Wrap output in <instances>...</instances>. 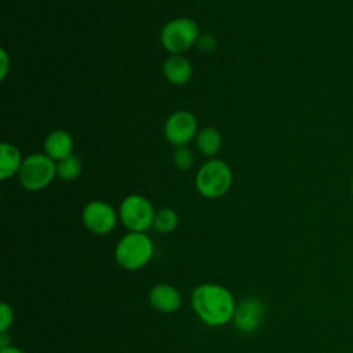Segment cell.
<instances>
[{
  "label": "cell",
  "mask_w": 353,
  "mask_h": 353,
  "mask_svg": "<svg viewBox=\"0 0 353 353\" xmlns=\"http://www.w3.org/2000/svg\"><path fill=\"white\" fill-rule=\"evenodd\" d=\"M154 207L142 194H128L119 207V218L128 232H146L154 222Z\"/></svg>",
  "instance_id": "6"
},
{
  "label": "cell",
  "mask_w": 353,
  "mask_h": 353,
  "mask_svg": "<svg viewBox=\"0 0 353 353\" xmlns=\"http://www.w3.org/2000/svg\"><path fill=\"white\" fill-rule=\"evenodd\" d=\"M57 175V161L46 153H33L25 157L18 172L21 186L28 192H39L47 188Z\"/></svg>",
  "instance_id": "5"
},
{
  "label": "cell",
  "mask_w": 353,
  "mask_h": 353,
  "mask_svg": "<svg viewBox=\"0 0 353 353\" xmlns=\"http://www.w3.org/2000/svg\"><path fill=\"white\" fill-rule=\"evenodd\" d=\"M200 37L197 23L186 17L167 22L160 32V43L171 55H182L190 50Z\"/></svg>",
  "instance_id": "4"
},
{
  "label": "cell",
  "mask_w": 353,
  "mask_h": 353,
  "mask_svg": "<svg viewBox=\"0 0 353 353\" xmlns=\"http://www.w3.org/2000/svg\"><path fill=\"white\" fill-rule=\"evenodd\" d=\"M163 73L171 84L183 85L190 80L193 68L183 55H171L163 65Z\"/></svg>",
  "instance_id": "12"
},
{
  "label": "cell",
  "mask_w": 353,
  "mask_h": 353,
  "mask_svg": "<svg viewBox=\"0 0 353 353\" xmlns=\"http://www.w3.org/2000/svg\"><path fill=\"white\" fill-rule=\"evenodd\" d=\"M179 223V216L172 208H160L156 211L153 226L160 233H171L176 229Z\"/></svg>",
  "instance_id": "16"
},
{
  "label": "cell",
  "mask_w": 353,
  "mask_h": 353,
  "mask_svg": "<svg viewBox=\"0 0 353 353\" xmlns=\"http://www.w3.org/2000/svg\"><path fill=\"white\" fill-rule=\"evenodd\" d=\"M73 138L62 128L51 131L44 139V153L54 161H59L72 154Z\"/></svg>",
  "instance_id": "11"
},
{
  "label": "cell",
  "mask_w": 353,
  "mask_h": 353,
  "mask_svg": "<svg viewBox=\"0 0 353 353\" xmlns=\"http://www.w3.org/2000/svg\"><path fill=\"white\" fill-rule=\"evenodd\" d=\"M119 219V212L103 200L88 201L81 212L84 228L98 236L110 233L116 228Z\"/></svg>",
  "instance_id": "7"
},
{
  "label": "cell",
  "mask_w": 353,
  "mask_h": 353,
  "mask_svg": "<svg viewBox=\"0 0 353 353\" xmlns=\"http://www.w3.org/2000/svg\"><path fill=\"white\" fill-rule=\"evenodd\" d=\"M233 182V172L228 163L219 159L205 161L194 176L196 190L205 199H219L225 196Z\"/></svg>",
  "instance_id": "3"
},
{
  "label": "cell",
  "mask_w": 353,
  "mask_h": 353,
  "mask_svg": "<svg viewBox=\"0 0 353 353\" xmlns=\"http://www.w3.org/2000/svg\"><path fill=\"white\" fill-rule=\"evenodd\" d=\"M14 319L12 307L7 302H3L0 305V332H7L14 324Z\"/></svg>",
  "instance_id": "18"
},
{
  "label": "cell",
  "mask_w": 353,
  "mask_h": 353,
  "mask_svg": "<svg viewBox=\"0 0 353 353\" xmlns=\"http://www.w3.org/2000/svg\"><path fill=\"white\" fill-rule=\"evenodd\" d=\"M197 47L203 51V52H211L215 50L216 47V40L212 34H201L197 40Z\"/></svg>",
  "instance_id": "19"
},
{
  "label": "cell",
  "mask_w": 353,
  "mask_h": 353,
  "mask_svg": "<svg viewBox=\"0 0 353 353\" xmlns=\"http://www.w3.org/2000/svg\"><path fill=\"white\" fill-rule=\"evenodd\" d=\"M81 172V161L77 156L70 154L57 161V176L62 181H74Z\"/></svg>",
  "instance_id": "15"
},
{
  "label": "cell",
  "mask_w": 353,
  "mask_h": 353,
  "mask_svg": "<svg viewBox=\"0 0 353 353\" xmlns=\"http://www.w3.org/2000/svg\"><path fill=\"white\" fill-rule=\"evenodd\" d=\"M8 65H10V62H8V55H7L6 50L1 48V72H0V77H1L3 80L6 79V74H7V72H8Z\"/></svg>",
  "instance_id": "20"
},
{
  "label": "cell",
  "mask_w": 353,
  "mask_h": 353,
  "mask_svg": "<svg viewBox=\"0 0 353 353\" xmlns=\"http://www.w3.org/2000/svg\"><path fill=\"white\" fill-rule=\"evenodd\" d=\"M0 353H26V352L23 349L18 347V346L11 345V346H7V347H1Z\"/></svg>",
  "instance_id": "21"
},
{
  "label": "cell",
  "mask_w": 353,
  "mask_h": 353,
  "mask_svg": "<svg viewBox=\"0 0 353 353\" xmlns=\"http://www.w3.org/2000/svg\"><path fill=\"white\" fill-rule=\"evenodd\" d=\"M350 192H352V196H353V176H352V181H350Z\"/></svg>",
  "instance_id": "22"
},
{
  "label": "cell",
  "mask_w": 353,
  "mask_h": 353,
  "mask_svg": "<svg viewBox=\"0 0 353 353\" xmlns=\"http://www.w3.org/2000/svg\"><path fill=\"white\" fill-rule=\"evenodd\" d=\"M197 132V119L189 110H176L164 123V137L175 148L186 146Z\"/></svg>",
  "instance_id": "8"
},
{
  "label": "cell",
  "mask_w": 353,
  "mask_h": 353,
  "mask_svg": "<svg viewBox=\"0 0 353 353\" xmlns=\"http://www.w3.org/2000/svg\"><path fill=\"white\" fill-rule=\"evenodd\" d=\"M266 316L265 303L255 296H248L236 305L233 314L234 327L243 334H252L259 330Z\"/></svg>",
  "instance_id": "9"
},
{
  "label": "cell",
  "mask_w": 353,
  "mask_h": 353,
  "mask_svg": "<svg viewBox=\"0 0 353 353\" xmlns=\"http://www.w3.org/2000/svg\"><path fill=\"white\" fill-rule=\"evenodd\" d=\"M150 306L160 313H174L182 305L181 292L171 284H156L149 291Z\"/></svg>",
  "instance_id": "10"
},
{
  "label": "cell",
  "mask_w": 353,
  "mask_h": 353,
  "mask_svg": "<svg viewBox=\"0 0 353 353\" xmlns=\"http://www.w3.org/2000/svg\"><path fill=\"white\" fill-rule=\"evenodd\" d=\"M196 146L201 154L214 159L222 148V135L215 127H204L196 135Z\"/></svg>",
  "instance_id": "14"
},
{
  "label": "cell",
  "mask_w": 353,
  "mask_h": 353,
  "mask_svg": "<svg viewBox=\"0 0 353 353\" xmlns=\"http://www.w3.org/2000/svg\"><path fill=\"white\" fill-rule=\"evenodd\" d=\"M154 252L153 243L145 232H128L114 248V259L124 270H139L146 266Z\"/></svg>",
  "instance_id": "2"
},
{
  "label": "cell",
  "mask_w": 353,
  "mask_h": 353,
  "mask_svg": "<svg viewBox=\"0 0 353 353\" xmlns=\"http://www.w3.org/2000/svg\"><path fill=\"white\" fill-rule=\"evenodd\" d=\"M190 303L197 317L210 327H221L232 321L237 305L230 290L215 283L197 285L192 291Z\"/></svg>",
  "instance_id": "1"
},
{
  "label": "cell",
  "mask_w": 353,
  "mask_h": 353,
  "mask_svg": "<svg viewBox=\"0 0 353 353\" xmlns=\"http://www.w3.org/2000/svg\"><path fill=\"white\" fill-rule=\"evenodd\" d=\"M172 163L181 171L190 170L194 164V154L188 146H178L172 153Z\"/></svg>",
  "instance_id": "17"
},
{
  "label": "cell",
  "mask_w": 353,
  "mask_h": 353,
  "mask_svg": "<svg viewBox=\"0 0 353 353\" xmlns=\"http://www.w3.org/2000/svg\"><path fill=\"white\" fill-rule=\"evenodd\" d=\"M23 157L19 149L8 142H1L0 145V179H7L12 175H18Z\"/></svg>",
  "instance_id": "13"
}]
</instances>
